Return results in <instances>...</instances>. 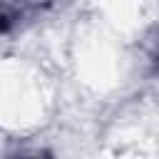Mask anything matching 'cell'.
<instances>
[{"label":"cell","instance_id":"6da1fadb","mask_svg":"<svg viewBox=\"0 0 159 159\" xmlns=\"http://www.w3.org/2000/svg\"><path fill=\"white\" fill-rule=\"evenodd\" d=\"M147 57L154 72H159V27H152V32L147 35Z\"/></svg>","mask_w":159,"mask_h":159}]
</instances>
